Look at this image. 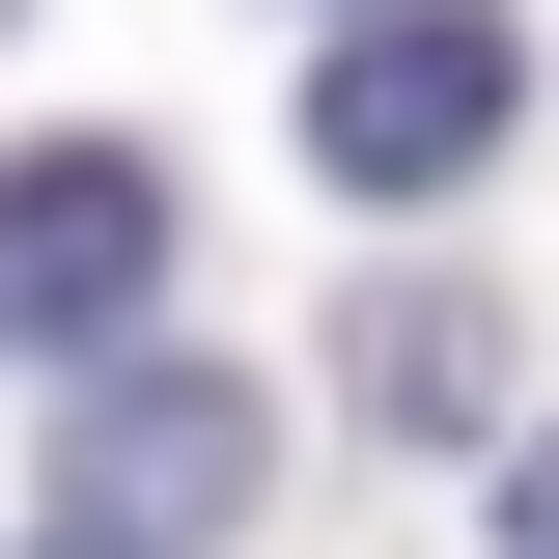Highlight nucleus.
<instances>
[{
  "instance_id": "nucleus-1",
  "label": "nucleus",
  "mask_w": 559,
  "mask_h": 559,
  "mask_svg": "<svg viewBox=\"0 0 559 559\" xmlns=\"http://www.w3.org/2000/svg\"><path fill=\"white\" fill-rule=\"evenodd\" d=\"M252 503V392L224 364H112V392H57V448H28V559H168Z\"/></svg>"
},
{
  "instance_id": "nucleus-2",
  "label": "nucleus",
  "mask_w": 559,
  "mask_h": 559,
  "mask_svg": "<svg viewBox=\"0 0 559 559\" xmlns=\"http://www.w3.org/2000/svg\"><path fill=\"white\" fill-rule=\"evenodd\" d=\"M503 112H532L503 0H364L336 84H308V168H336V197H448V168H503Z\"/></svg>"
},
{
  "instance_id": "nucleus-5",
  "label": "nucleus",
  "mask_w": 559,
  "mask_h": 559,
  "mask_svg": "<svg viewBox=\"0 0 559 559\" xmlns=\"http://www.w3.org/2000/svg\"><path fill=\"white\" fill-rule=\"evenodd\" d=\"M503 559H559V448H503Z\"/></svg>"
},
{
  "instance_id": "nucleus-4",
  "label": "nucleus",
  "mask_w": 559,
  "mask_h": 559,
  "mask_svg": "<svg viewBox=\"0 0 559 559\" xmlns=\"http://www.w3.org/2000/svg\"><path fill=\"white\" fill-rule=\"evenodd\" d=\"M476 392H503V336H476V308H364V419H392V448H448Z\"/></svg>"
},
{
  "instance_id": "nucleus-3",
  "label": "nucleus",
  "mask_w": 559,
  "mask_h": 559,
  "mask_svg": "<svg viewBox=\"0 0 559 559\" xmlns=\"http://www.w3.org/2000/svg\"><path fill=\"white\" fill-rule=\"evenodd\" d=\"M140 280H168L140 140H57V168H28V224H0V336H28V392H112V364H140Z\"/></svg>"
}]
</instances>
